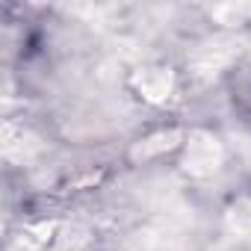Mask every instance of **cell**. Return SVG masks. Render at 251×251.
Returning a JSON list of instances; mask_svg holds the SVG:
<instances>
[{
    "mask_svg": "<svg viewBox=\"0 0 251 251\" xmlns=\"http://www.w3.org/2000/svg\"><path fill=\"white\" fill-rule=\"evenodd\" d=\"M213 15H216L222 24H242V21L251 15V6H216Z\"/></svg>",
    "mask_w": 251,
    "mask_h": 251,
    "instance_id": "ba28073f",
    "label": "cell"
},
{
    "mask_svg": "<svg viewBox=\"0 0 251 251\" xmlns=\"http://www.w3.org/2000/svg\"><path fill=\"white\" fill-rule=\"evenodd\" d=\"M83 239H86L83 230L74 227V225L42 222V225H33V227L21 230L9 251H68V248L80 245Z\"/></svg>",
    "mask_w": 251,
    "mask_h": 251,
    "instance_id": "6da1fadb",
    "label": "cell"
},
{
    "mask_svg": "<svg viewBox=\"0 0 251 251\" xmlns=\"http://www.w3.org/2000/svg\"><path fill=\"white\" fill-rule=\"evenodd\" d=\"M33 154H39V139L18 124H3V157L12 163H27Z\"/></svg>",
    "mask_w": 251,
    "mask_h": 251,
    "instance_id": "5b68a950",
    "label": "cell"
},
{
    "mask_svg": "<svg viewBox=\"0 0 251 251\" xmlns=\"http://www.w3.org/2000/svg\"><path fill=\"white\" fill-rule=\"evenodd\" d=\"M225 163V148L216 136L210 133H192L189 145H186V172L192 177H213Z\"/></svg>",
    "mask_w": 251,
    "mask_h": 251,
    "instance_id": "3957f363",
    "label": "cell"
},
{
    "mask_svg": "<svg viewBox=\"0 0 251 251\" xmlns=\"http://www.w3.org/2000/svg\"><path fill=\"white\" fill-rule=\"evenodd\" d=\"M175 139H180V133L177 130H169V133H160V136H151L148 142H142L136 151H133V157L139 160H145V157H151V154H157V151H169L172 145H175Z\"/></svg>",
    "mask_w": 251,
    "mask_h": 251,
    "instance_id": "52a82bcc",
    "label": "cell"
},
{
    "mask_svg": "<svg viewBox=\"0 0 251 251\" xmlns=\"http://www.w3.org/2000/svg\"><path fill=\"white\" fill-rule=\"evenodd\" d=\"M242 45L239 39H230V36H216L204 45L195 48V53L189 56V71L198 77V80H210L216 77L225 65H230L236 56H239Z\"/></svg>",
    "mask_w": 251,
    "mask_h": 251,
    "instance_id": "7a4b0ae2",
    "label": "cell"
},
{
    "mask_svg": "<svg viewBox=\"0 0 251 251\" xmlns=\"http://www.w3.org/2000/svg\"><path fill=\"white\" fill-rule=\"evenodd\" d=\"M227 230L236 236H251V201H239L227 210Z\"/></svg>",
    "mask_w": 251,
    "mask_h": 251,
    "instance_id": "8992f818",
    "label": "cell"
},
{
    "mask_svg": "<svg viewBox=\"0 0 251 251\" xmlns=\"http://www.w3.org/2000/svg\"><path fill=\"white\" fill-rule=\"evenodd\" d=\"M133 86H136V92H139L145 100L163 103V100H169L172 92H175V74H172L169 68H139V71L133 74Z\"/></svg>",
    "mask_w": 251,
    "mask_h": 251,
    "instance_id": "277c9868",
    "label": "cell"
}]
</instances>
